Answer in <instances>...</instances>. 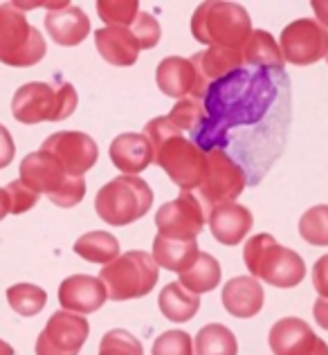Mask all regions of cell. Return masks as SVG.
Returning <instances> with one entry per match:
<instances>
[{
  "label": "cell",
  "mask_w": 328,
  "mask_h": 355,
  "mask_svg": "<svg viewBox=\"0 0 328 355\" xmlns=\"http://www.w3.org/2000/svg\"><path fill=\"white\" fill-rule=\"evenodd\" d=\"M153 151V162L171 178L182 191H196L205 175V151L184 137L166 117H155L142 133Z\"/></svg>",
  "instance_id": "6da1fadb"
},
{
  "label": "cell",
  "mask_w": 328,
  "mask_h": 355,
  "mask_svg": "<svg viewBox=\"0 0 328 355\" xmlns=\"http://www.w3.org/2000/svg\"><path fill=\"white\" fill-rule=\"evenodd\" d=\"M193 39L209 48L243 50L252 34V21L245 7L236 3H202L191 16Z\"/></svg>",
  "instance_id": "7a4b0ae2"
},
{
  "label": "cell",
  "mask_w": 328,
  "mask_h": 355,
  "mask_svg": "<svg viewBox=\"0 0 328 355\" xmlns=\"http://www.w3.org/2000/svg\"><path fill=\"white\" fill-rule=\"evenodd\" d=\"M243 259L254 279L275 288H295L304 282L306 266L295 250L279 245L275 236L257 234L245 243Z\"/></svg>",
  "instance_id": "3957f363"
},
{
  "label": "cell",
  "mask_w": 328,
  "mask_h": 355,
  "mask_svg": "<svg viewBox=\"0 0 328 355\" xmlns=\"http://www.w3.org/2000/svg\"><path fill=\"white\" fill-rule=\"evenodd\" d=\"M21 180L30 189L41 196L45 193L56 207L70 209L79 205L86 196V178L70 175L50 153L34 151L23 157L21 162Z\"/></svg>",
  "instance_id": "277c9868"
},
{
  "label": "cell",
  "mask_w": 328,
  "mask_h": 355,
  "mask_svg": "<svg viewBox=\"0 0 328 355\" xmlns=\"http://www.w3.org/2000/svg\"><path fill=\"white\" fill-rule=\"evenodd\" d=\"M79 97L70 83L54 88L52 83L32 81L25 83L12 99V113L21 124H39V121H63L77 110Z\"/></svg>",
  "instance_id": "5b68a950"
},
{
  "label": "cell",
  "mask_w": 328,
  "mask_h": 355,
  "mask_svg": "<svg viewBox=\"0 0 328 355\" xmlns=\"http://www.w3.org/2000/svg\"><path fill=\"white\" fill-rule=\"evenodd\" d=\"M153 205V191L142 178L117 175L97 191V216L112 227H126L146 216Z\"/></svg>",
  "instance_id": "8992f818"
},
{
  "label": "cell",
  "mask_w": 328,
  "mask_h": 355,
  "mask_svg": "<svg viewBox=\"0 0 328 355\" xmlns=\"http://www.w3.org/2000/svg\"><path fill=\"white\" fill-rule=\"evenodd\" d=\"M48 45L43 34L27 23L18 5H0V63L12 68H32L39 63Z\"/></svg>",
  "instance_id": "52a82bcc"
},
{
  "label": "cell",
  "mask_w": 328,
  "mask_h": 355,
  "mask_svg": "<svg viewBox=\"0 0 328 355\" xmlns=\"http://www.w3.org/2000/svg\"><path fill=\"white\" fill-rule=\"evenodd\" d=\"M160 268L151 254L142 250H133L104 266L99 279L106 286V293L112 302H126L148 295L157 284Z\"/></svg>",
  "instance_id": "ba28073f"
},
{
  "label": "cell",
  "mask_w": 328,
  "mask_h": 355,
  "mask_svg": "<svg viewBox=\"0 0 328 355\" xmlns=\"http://www.w3.org/2000/svg\"><path fill=\"white\" fill-rule=\"evenodd\" d=\"M248 171L243 166L232 160L221 148L205 153V175L202 182L196 189V198L202 202V207L212 214L214 207L225 202H236V198L243 193L248 184Z\"/></svg>",
  "instance_id": "9c48e42d"
},
{
  "label": "cell",
  "mask_w": 328,
  "mask_h": 355,
  "mask_svg": "<svg viewBox=\"0 0 328 355\" xmlns=\"http://www.w3.org/2000/svg\"><path fill=\"white\" fill-rule=\"evenodd\" d=\"M207 220L209 214L193 191H180L175 200L164 202L155 214L157 234L171 241H196Z\"/></svg>",
  "instance_id": "30bf717a"
},
{
  "label": "cell",
  "mask_w": 328,
  "mask_h": 355,
  "mask_svg": "<svg viewBox=\"0 0 328 355\" xmlns=\"http://www.w3.org/2000/svg\"><path fill=\"white\" fill-rule=\"evenodd\" d=\"M90 333L86 317L68 311L54 313L36 340V355H79Z\"/></svg>",
  "instance_id": "8fae6325"
},
{
  "label": "cell",
  "mask_w": 328,
  "mask_h": 355,
  "mask_svg": "<svg viewBox=\"0 0 328 355\" xmlns=\"http://www.w3.org/2000/svg\"><path fill=\"white\" fill-rule=\"evenodd\" d=\"M281 54L290 65H313L326 57L328 52V32L324 27L311 21V18H299L286 25L281 32Z\"/></svg>",
  "instance_id": "7c38bea8"
},
{
  "label": "cell",
  "mask_w": 328,
  "mask_h": 355,
  "mask_svg": "<svg viewBox=\"0 0 328 355\" xmlns=\"http://www.w3.org/2000/svg\"><path fill=\"white\" fill-rule=\"evenodd\" d=\"M41 151L50 153L70 175H81L95 166L99 157L97 142L79 130H61L43 142Z\"/></svg>",
  "instance_id": "4fadbf2b"
},
{
  "label": "cell",
  "mask_w": 328,
  "mask_h": 355,
  "mask_svg": "<svg viewBox=\"0 0 328 355\" xmlns=\"http://www.w3.org/2000/svg\"><path fill=\"white\" fill-rule=\"evenodd\" d=\"M191 63L196 68V74H198V86H196L191 99L198 101L205 99L214 81H221L225 77H230L232 72L245 68L241 50H230V48H207L193 54Z\"/></svg>",
  "instance_id": "5bb4252c"
},
{
  "label": "cell",
  "mask_w": 328,
  "mask_h": 355,
  "mask_svg": "<svg viewBox=\"0 0 328 355\" xmlns=\"http://www.w3.org/2000/svg\"><path fill=\"white\" fill-rule=\"evenodd\" d=\"M108 293L99 277L74 275L59 286V304L63 311L74 315H88L106 304Z\"/></svg>",
  "instance_id": "9a60e30c"
},
{
  "label": "cell",
  "mask_w": 328,
  "mask_h": 355,
  "mask_svg": "<svg viewBox=\"0 0 328 355\" xmlns=\"http://www.w3.org/2000/svg\"><path fill=\"white\" fill-rule=\"evenodd\" d=\"M320 338L315 331L299 317L279 320L268 335V344L275 355H311Z\"/></svg>",
  "instance_id": "2e32d148"
},
{
  "label": "cell",
  "mask_w": 328,
  "mask_h": 355,
  "mask_svg": "<svg viewBox=\"0 0 328 355\" xmlns=\"http://www.w3.org/2000/svg\"><path fill=\"white\" fill-rule=\"evenodd\" d=\"M45 30H48L56 45L74 48L81 41H86V36L90 34V21L81 7L65 5L48 12V16H45Z\"/></svg>",
  "instance_id": "e0dca14e"
},
{
  "label": "cell",
  "mask_w": 328,
  "mask_h": 355,
  "mask_svg": "<svg viewBox=\"0 0 328 355\" xmlns=\"http://www.w3.org/2000/svg\"><path fill=\"white\" fill-rule=\"evenodd\" d=\"M212 236L221 245H239L252 230V211L239 202H225L209 214Z\"/></svg>",
  "instance_id": "ac0fdd59"
},
{
  "label": "cell",
  "mask_w": 328,
  "mask_h": 355,
  "mask_svg": "<svg viewBox=\"0 0 328 355\" xmlns=\"http://www.w3.org/2000/svg\"><path fill=\"white\" fill-rule=\"evenodd\" d=\"M110 162L124 175L142 173L148 164H153L151 144L142 133H121L110 142Z\"/></svg>",
  "instance_id": "d6986e66"
},
{
  "label": "cell",
  "mask_w": 328,
  "mask_h": 355,
  "mask_svg": "<svg viewBox=\"0 0 328 355\" xmlns=\"http://www.w3.org/2000/svg\"><path fill=\"white\" fill-rule=\"evenodd\" d=\"M264 288L254 277H234L223 288L225 311L241 320H250L264 308Z\"/></svg>",
  "instance_id": "ffe728a7"
},
{
  "label": "cell",
  "mask_w": 328,
  "mask_h": 355,
  "mask_svg": "<svg viewBox=\"0 0 328 355\" xmlns=\"http://www.w3.org/2000/svg\"><path fill=\"white\" fill-rule=\"evenodd\" d=\"M155 81H157V88H160L166 97L187 99V97H193L196 86H198V74H196L191 59L166 57L157 65Z\"/></svg>",
  "instance_id": "44dd1931"
},
{
  "label": "cell",
  "mask_w": 328,
  "mask_h": 355,
  "mask_svg": "<svg viewBox=\"0 0 328 355\" xmlns=\"http://www.w3.org/2000/svg\"><path fill=\"white\" fill-rule=\"evenodd\" d=\"M95 43L101 57L110 65H117V68L135 65L139 50H142L135 34L128 27H101L95 32Z\"/></svg>",
  "instance_id": "7402d4cb"
},
{
  "label": "cell",
  "mask_w": 328,
  "mask_h": 355,
  "mask_svg": "<svg viewBox=\"0 0 328 355\" xmlns=\"http://www.w3.org/2000/svg\"><path fill=\"white\" fill-rule=\"evenodd\" d=\"M153 261L157 268L171 270V272H184L189 270L196 259L200 257L198 241H171L157 234L153 241Z\"/></svg>",
  "instance_id": "603a6c76"
},
{
  "label": "cell",
  "mask_w": 328,
  "mask_h": 355,
  "mask_svg": "<svg viewBox=\"0 0 328 355\" xmlns=\"http://www.w3.org/2000/svg\"><path fill=\"white\" fill-rule=\"evenodd\" d=\"M241 54H243V63L261 70H284L286 63L281 48L273 39V34H268L266 30H252Z\"/></svg>",
  "instance_id": "cb8c5ba5"
},
{
  "label": "cell",
  "mask_w": 328,
  "mask_h": 355,
  "mask_svg": "<svg viewBox=\"0 0 328 355\" xmlns=\"http://www.w3.org/2000/svg\"><path fill=\"white\" fill-rule=\"evenodd\" d=\"M157 306H160V311L166 320L182 324L196 317V313H198V308H200V297L191 295L178 282H173L162 288L160 297H157Z\"/></svg>",
  "instance_id": "d4e9b609"
},
{
  "label": "cell",
  "mask_w": 328,
  "mask_h": 355,
  "mask_svg": "<svg viewBox=\"0 0 328 355\" xmlns=\"http://www.w3.org/2000/svg\"><path fill=\"white\" fill-rule=\"evenodd\" d=\"M221 263L212 254L207 252H200V257L196 259V263L184 270L178 279V284H180L184 291H189L191 295H202V293H209L214 288L218 286L221 282Z\"/></svg>",
  "instance_id": "484cf974"
},
{
  "label": "cell",
  "mask_w": 328,
  "mask_h": 355,
  "mask_svg": "<svg viewBox=\"0 0 328 355\" xmlns=\"http://www.w3.org/2000/svg\"><path fill=\"white\" fill-rule=\"evenodd\" d=\"M74 254L90 261V263H112L119 259V241L108 232H88L74 243Z\"/></svg>",
  "instance_id": "4316f807"
},
{
  "label": "cell",
  "mask_w": 328,
  "mask_h": 355,
  "mask_svg": "<svg viewBox=\"0 0 328 355\" xmlns=\"http://www.w3.org/2000/svg\"><path fill=\"white\" fill-rule=\"evenodd\" d=\"M239 342L227 326L223 324H207L196 335L193 355H236Z\"/></svg>",
  "instance_id": "83f0119b"
},
{
  "label": "cell",
  "mask_w": 328,
  "mask_h": 355,
  "mask_svg": "<svg viewBox=\"0 0 328 355\" xmlns=\"http://www.w3.org/2000/svg\"><path fill=\"white\" fill-rule=\"evenodd\" d=\"M7 302L21 317H34L48 304V295L34 284H16L7 291Z\"/></svg>",
  "instance_id": "f1b7e54d"
},
{
  "label": "cell",
  "mask_w": 328,
  "mask_h": 355,
  "mask_svg": "<svg viewBox=\"0 0 328 355\" xmlns=\"http://www.w3.org/2000/svg\"><path fill=\"white\" fill-rule=\"evenodd\" d=\"M299 234L315 248L328 245V205H315L299 220Z\"/></svg>",
  "instance_id": "f546056e"
},
{
  "label": "cell",
  "mask_w": 328,
  "mask_h": 355,
  "mask_svg": "<svg viewBox=\"0 0 328 355\" xmlns=\"http://www.w3.org/2000/svg\"><path fill=\"white\" fill-rule=\"evenodd\" d=\"M97 14L106 27H130L139 14L137 0H99Z\"/></svg>",
  "instance_id": "4dcf8cb0"
},
{
  "label": "cell",
  "mask_w": 328,
  "mask_h": 355,
  "mask_svg": "<svg viewBox=\"0 0 328 355\" xmlns=\"http://www.w3.org/2000/svg\"><path fill=\"white\" fill-rule=\"evenodd\" d=\"M166 119L171 121V126H175L180 133H182V130L196 133V130L202 126V121L207 119V113H205L202 101L187 97V99L178 101V104L171 108V113L166 115Z\"/></svg>",
  "instance_id": "1f68e13d"
},
{
  "label": "cell",
  "mask_w": 328,
  "mask_h": 355,
  "mask_svg": "<svg viewBox=\"0 0 328 355\" xmlns=\"http://www.w3.org/2000/svg\"><path fill=\"white\" fill-rule=\"evenodd\" d=\"M99 355H144V349L135 335L128 331H108L99 344Z\"/></svg>",
  "instance_id": "d6a6232c"
},
{
  "label": "cell",
  "mask_w": 328,
  "mask_h": 355,
  "mask_svg": "<svg viewBox=\"0 0 328 355\" xmlns=\"http://www.w3.org/2000/svg\"><path fill=\"white\" fill-rule=\"evenodd\" d=\"M153 355H193L191 335L184 331H166L153 344Z\"/></svg>",
  "instance_id": "836d02e7"
},
{
  "label": "cell",
  "mask_w": 328,
  "mask_h": 355,
  "mask_svg": "<svg viewBox=\"0 0 328 355\" xmlns=\"http://www.w3.org/2000/svg\"><path fill=\"white\" fill-rule=\"evenodd\" d=\"M128 30L135 34V39H137L139 48H142V50L155 48L157 41H160V34H162L160 32V23L155 21V16L146 14V12H139Z\"/></svg>",
  "instance_id": "e575fe53"
},
{
  "label": "cell",
  "mask_w": 328,
  "mask_h": 355,
  "mask_svg": "<svg viewBox=\"0 0 328 355\" xmlns=\"http://www.w3.org/2000/svg\"><path fill=\"white\" fill-rule=\"evenodd\" d=\"M5 193L9 198V214H25L39 202V196H36L27 184H23L21 180L9 182Z\"/></svg>",
  "instance_id": "d590c367"
},
{
  "label": "cell",
  "mask_w": 328,
  "mask_h": 355,
  "mask_svg": "<svg viewBox=\"0 0 328 355\" xmlns=\"http://www.w3.org/2000/svg\"><path fill=\"white\" fill-rule=\"evenodd\" d=\"M313 286L320 297H328V254L320 257L313 266Z\"/></svg>",
  "instance_id": "8d00e7d4"
},
{
  "label": "cell",
  "mask_w": 328,
  "mask_h": 355,
  "mask_svg": "<svg viewBox=\"0 0 328 355\" xmlns=\"http://www.w3.org/2000/svg\"><path fill=\"white\" fill-rule=\"evenodd\" d=\"M14 155H16V144L12 139V133L0 124V169H5V166L12 164Z\"/></svg>",
  "instance_id": "74e56055"
},
{
  "label": "cell",
  "mask_w": 328,
  "mask_h": 355,
  "mask_svg": "<svg viewBox=\"0 0 328 355\" xmlns=\"http://www.w3.org/2000/svg\"><path fill=\"white\" fill-rule=\"evenodd\" d=\"M313 317L315 322L322 326V329L328 331V297H320L313 306Z\"/></svg>",
  "instance_id": "f35d334b"
},
{
  "label": "cell",
  "mask_w": 328,
  "mask_h": 355,
  "mask_svg": "<svg viewBox=\"0 0 328 355\" xmlns=\"http://www.w3.org/2000/svg\"><path fill=\"white\" fill-rule=\"evenodd\" d=\"M313 12L317 16V23H320L324 30H328V0H313Z\"/></svg>",
  "instance_id": "ab89813d"
},
{
  "label": "cell",
  "mask_w": 328,
  "mask_h": 355,
  "mask_svg": "<svg viewBox=\"0 0 328 355\" xmlns=\"http://www.w3.org/2000/svg\"><path fill=\"white\" fill-rule=\"evenodd\" d=\"M7 214H9V198H7L5 189H0V220H3Z\"/></svg>",
  "instance_id": "60d3db41"
},
{
  "label": "cell",
  "mask_w": 328,
  "mask_h": 355,
  "mask_svg": "<svg viewBox=\"0 0 328 355\" xmlns=\"http://www.w3.org/2000/svg\"><path fill=\"white\" fill-rule=\"evenodd\" d=\"M311 355H328V344H326L324 340H320V342H317L315 351H313Z\"/></svg>",
  "instance_id": "b9f144b4"
},
{
  "label": "cell",
  "mask_w": 328,
  "mask_h": 355,
  "mask_svg": "<svg viewBox=\"0 0 328 355\" xmlns=\"http://www.w3.org/2000/svg\"><path fill=\"white\" fill-rule=\"evenodd\" d=\"M0 355H14V349L9 347L7 342H3V340H0Z\"/></svg>",
  "instance_id": "7bdbcfd3"
},
{
  "label": "cell",
  "mask_w": 328,
  "mask_h": 355,
  "mask_svg": "<svg viewBox=\"0 0 328 355\" xmlns=\"http://www.w3.org/2000/svg\"><path fill=\"white\" fill-rule=\"evenodd\" d=\"M326 59H328V52H326Z\"/></svg>",
  "instance_id": "ee69618b"
}]
</instances>
